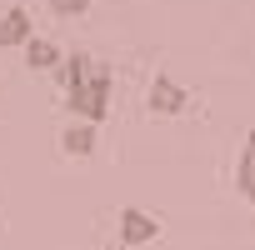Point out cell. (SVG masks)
Listing matches in <instances>:
<instances>
[{"label": "cell", "mask_w": 255, "mask_h": 250, "mask_svg": "<svg viewBox=\"0 0 255 250\" xmlns=\"http://www.w3.org/2000/svg\"><path fill=\"white\" fill-rule=\"evenodd\" d=\"M235 190L255 205V130H245V145H240V160H235Z\"/></svg>", "instance_id": "6"}, {"label": "cell", "mask_w": 255, "mask_h": 250, "mask_svg": "<svg viewBox=\"0 0 255 250\" xmlns=\"http://www.w3.org/2000/svg\"><path fill=\"white\" fill-rule=\"evenodd\" d=\"M145 105H150L155 115H185V110L195 105V95H190L170 70H155V80H150V90H145Z\"/></svg>", "instance_id": "2"}, {"label": "cell", "mask_w": 255, "mask_h": 250, "mask_svg": "<svg viewBox=\"0 0 255 250\" xmlns=\"http://www.w3.org/2000/svg\"><path fill=\"white\" fill-rule=\"evenodd\" d=\"M60 60H65V50L50 45V40H40V35L25 45V65H30V70H60Z\"/></svg>", "instance_id": "7"}, {"label": "cell", "mask_w": 255, "mask_h": 250, "mask_svg": "<svg viewBox=\"0 0 255 250\" xmlns=\"http://www.w3.org/2000/svg\"><path fill=\"white\" fill-rule=\"evenodd\" d=\"M120 250H125V245H120Z\"/></svg>", "instance_id": "9"}, {"label": "cell", "mask_w": 255, "mask_h": 250, "mask_svg": "<svg viewBox=\"0 0 255 250\" xmlns=\"http://www.w3.org/2000/svg\"><path fill=\"white\" fill-rule=\"evenodd\" d=\"M95 140H100V125H85V120H70L65 130H60V150H65L70 160L95 155Z\"/></svg>", "instance_id": "5"}, {"label": "cell", "mask_w": 255, "mask_h": 250, "mask_svg": "<svg viewBox=\"0 0 255 250\" xmlns=\"http://www.w3.org/2000/svg\"><path fill=\"white\" fill-rule=\"evenodd\" d=\"M35 40V20L25 5H10L5 15H0V50H25Z\"/></svg>", "instance_id": "4"}, {"label": "cell", "mask_w": 255, "mask_h": 250, "mask_svg": "<svg viewBox=\"0 0 255 250\" xmlns=\"http://www.w3.org/2000/svg\"><path fill=\"white\" fill-rule=\"evenodd\" d=\"M115 235H120V245H125V250H135V245L160 240V220H155L150 210H140V205H125V210L115 215Z\"/></svg>", "instance_id": "3"}, {"label": "cell", "mask_w": 255, "mask_h": 250, "mask_svg": "<svg viewBox=\"0 0 255 250\" xmlns=\"http://www.w3.org/2000/svg\"><path fill=\"white\" fill-rule=\"evenodd\" d=\"M60 85H65V110L70 120H85V125H100L110 115V95H115V70L85 50H70L60 60Z\"/></svg>", "instance_id": "1"}, {"label": "cell", "mask_w": 255, "mask_h": 250, "mask_svg": "<svg viewBox=\"0 0 255 250\" xmlns=\"http://www.w3.org/2000/svg\"><path fill=\"white\" fill-rule=\"evenodd\" d=\"M50 10H55L60 20H75V15H85V10H90V0H50Z\"/></svg>", "instance_id": "8"}]
</instances>
